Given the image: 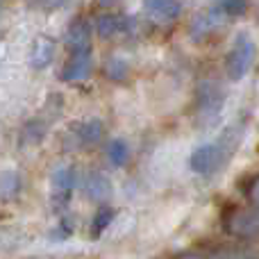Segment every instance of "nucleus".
I'll list each match as a JSON object with an SVG mask.
<instances>
[{"label":"nucleus","mask_w":259,"mask_h":259,"mask_svg":"<svg viewBox=\"0 0 259 259\" xmlns=\"http://www.w3.org/2000/svg\"><path fill=\"white\" fill-rule=\"evenodd\" d=\"M225 105V91L219 82H202L198 89V114L205 123L214 121Z\"/></svg>","instance_id":"20e7f679"},{"label":"nucleus","mask_w":259,"mask_h":259,"mask_svg":"<svg viewBox=\"0 0 259 259\" xmlns=\"http://www.w3.org/2000/svg\"><path fill=\"white\" fill-rule=\"evenodd\" d=\"M255 41L250 39L248 32H239L234 36V44L228 53V77L232 82H239L248 75L255 62Z\"/></svg>","instance_id":"f03ea898"},{"label":"nucleus","mask_w":259,"mask_h":259,"mask_svg":"<svg viewBox=\"0 0 259 259\" xmlns=\"http://www.w3.org/2000/svg\"><path fill=\"white\" fill-rule=\"evenodd\" d=\"M0 9H3V0H0Z\"/></svg>","instance_id":"4be33fe9"},{"label":"nucleus","mask_w":259,"mask_h":259,"mask_svg":"<svg viewBox=\"0 0 259 259\" xmlns=\"http://www.w3.org/2000/svg\"><path fill=\"white\" fill-rule=\"evenodd\" d=\"M68 0H36V5H39L41 9H48V12H55V9L64 7Z\"/></svg>","instance_id":"a211bd4d"},{"label":"nucleus","mask_w":259,"mask_h":259,"mask_svg":"<svg viewBox=\"0 0 259 259\" xmlns=\"http://www.w3.org/2000/svg\"><path fill=\"white\" fill-rule=\"evenodd\" d=\"M0 59H3V53H0Z\"/></svg>","instance_id":"5701e85b"},{"label":"nucleus","mask_w":259,"mask_h":259,"mask_svg":"<svg viewBox=\"0 0 259 259\" xmlns=\"http://www.w3.org/2000/svg\"><path fill=\"white\" fill-rule=\"evenodd\" d=\"M30 137V141L27 143H39L41 137H44V125H39V121H32L30 125L25 127V132H23V141Z\"/></svg>","instance_id":"f3484780"},{"label":"nucleus","mask_w":259,"mask_h":259,"mask_svg":"<svg viewBox=\"0 0 259 259\" xmlns=\"http://www.w3.org/2000/svg\"><path fill=\"white\" fill-rule=\"evenodd\" d=\"M77 182H80V175H77V170L71 164H62L53 170L50 184H53V205L57 209H64L68 205Z\"/></svg>","instance_id":"7ed1b4c3"},{"label":"nucleus","mask_w":259,"mask_h":259,"mask_svg":"<svg viewBox=\"0 0 259 259\" xmlns=\"http://www.w3.org/2000/svg\"><path fill=\"white\" fill-rule=\"evenodd\" d=\"M134 30V18L123 16V14H103L96 21V32L103 39H112L118 34H130Z\"/></svg>","instance_id":"1a4fd4ad"},{"label":"nucleus","mask_w":259,"mask_h":259,"mask_svg":"<svg viewBox=\"0 0 259 259\" xmlns=\"http://www.w3.org/2000/svg\"><path fill=\"white\" fill-rule=\"evenodd\" d=\"M230 230L241 237H255L259 234V214L257 211H239L230 221Z\"/></svg>","instance_id":"f8f14e48"},{"label":"nucleus","mask_w":259,"mask_h":259,"mask_svg":"<svg viewBox=\"0 0 259 259\" xmlns=\"http://www.w3.org/2000/svg\"><path fill=\"white\" fill-rule=\"evenodd\" d=\"M182 259H196V257H191V255H189V257H182Z\"/></svg>","instance_id":"412c9836"},{"label":"nucleus","mask_w":259,"mask_h":259,"mask_svg":"<svg viewBox=\"0 0 259 259\" xmlns=\"http://www.w3.org/2000/svg\"><path fill=\"white\" fill-rule=\"evenodd\" d=\"M98 3H100V5H114L116 0H98Z\"/></svg>","instance_id":"aec40b11"},{"label":"nucleus","mask_w":259,"mask_h":259,"mask_svg":"<svg viewBox=\"0 0 259 259\" xmlns=\"http://www.w3.org/2000/svg\"><path fill=\"white\" fill-rule=\"evenodd\" d=\"M114 209H109V207H103V209L96 214L94 223H91V232H94V237H100V234L105 232V230L109 228V223L114 221Z\"/></svg>","instance_id":"dca6fc26"},{"label":"nucleus","mask_w":259,"mask_h":259,"mask_svg":"<svg viewBox=\"0 0 259 259\" xmlns=\"http://www.w3.org/2000/svg\"><path fill=\"white\" fill-rule=\"evenodd\" d=\"M94 73V53L91 50H80V53H71L68 62L62 68V80L64 82H84Z\"/></svg>","instance_id":"39448f33"},{"label":"nucleus","mask_w":259,"mask_h":259,"mask_svg":"<svg viewBox=\"0 0 259 259\" xmlns=\"http://www.w3.org/2000/svg\"><path fill=\"white\" fill-rule=\"evenodd\" d=\"M103 132H105L103 121H100V118H89V121L77 123L75 130H73V137L77 139L80 146H91V143L100 141Z\"/></svg>","instance_id":"9b49d317"},{"label":"nucleus","mask_w":259,"mask_h":259,"mask_svg":"<svg viewBox=\"0 0 259 259\" xmlns=\"http://www.w3.org/2000/svg\"><path fill=\"white\" fill-rule=\"evenodd\" d=\"M32 3H36V0H32Z\"/></svg>","instance_id":"b1692460"},{"label":"nucleus","mask_w":259,"mask_h":259,"mask_svg":"<svg viewBox=\"0 0 259 259\" xmlns=\"http://www.w3.org/2000/svg\"><path fill=\"white\" fill-rule=\"evenodd\" d=\"M107 157L114 166H125L127 159H130V148L123 139H114L107 148Z\"/></svg>","instance_id":"4468645a"},{"label":"nucleus","mask_w":259,"mask_h":259,"mask_svg":"<svg viewBox=\"0 0 259 259\" xmlns=\"http://www.w3.org/2000/svg\"><path fill=\"white\" fill-rule=\"evenodd\" d=\"M91 23L87 18H73L66 30V48L68 53H80V50H91Z\"/></svg>","instance_id":"0eeeda50"},{"label":"nucleus","mask_w":259,"mask_h":259,"mask_svg":"<svg viewBox=\"0 0 259 259\" xmlns=\"http://www.w3.org/2000/svg\"><path fill=\"white\" fill-rule=\"evenodd\" d=\"M250 196H252V200L259 205V180H255V184L250 187Z\"/></svg>","instance_id":"6ab92c4d"},{"label":"nucleus","mask_w":259,"mask_h":259,"mask_svg":"<svg viewBox=\"0 0 259 259\" xmlns=\"http://www.w3.org/2000/svg\"><path fill=\"white\" fill-rule=\"evenodd\" d=\"M214 7L219 9L225 18H232V16H241V14L246 12L248 3L246 0H216Z\"/></svg>","instance_id":"2eb2a0df"},{"label":"nucleus","mask_w":259,"mask_h":259,"mask_svg":"<svg viewBox=\"0 0 259 259\" xmlns=\"http://www.w3.org/2000/svg\"><path fill=\"white\" fill-rule=\"evenodd\" d=\"M55 59V41L50 36H36L30 50V66L41 71V68L50 66Z\"/></svg>","instance_id":"9d476101"},{"label":"nucleus","mask_w":259,"mask_h":259,"mask_svg":"<svg viewBox=\"0 0 259 259\" xmlns=\"http://www.w3.org/2000/svg\"><path fill=\"white\" fill-rule=\"evenodd\" d=\"M243 137V123H237V125L228 127L214 143H205V146L196 148L191 155V166L193 173L198 175H214L223 168V164L232 157V152L239 148Z\"/></svg>","instance_id":"f257e3e1"},{"label":"nucleus","mask_w":259,"mask_h":259,"mask_svg":"<svg viewBox=\"0 0 259 259\" xmlns=\"http://www.w3.org/2000/svg\"><path fill=\"white\" fill-rule=\"evenodd\" d=\"M77 184H80V189L91 198V200H98V202L109 200L114 193L112 180H109L105 173H100V170H89V173H84Z\"/></svg>","instance_id":"423d86ee"},{"label":"nucleus","mask_w":259,"mask_h":259,"mask_svg":"<svg viewBox=\"0 0 259 259\" xmlns=\"http://www.w3.org/2000/svg\"><path fill=\"white\" fill-rule=\"evenodd\" d=\"M21 191V175L16 170H3L0 173V198H14Z\"/></svg>","instance_id":"ddd939ff"},{"label":"nucleus","mask_w":259,"mask_h":259,"mask_svg":"<svg viewBox=\"0 0 259 259\" xmlns=\"http://www.w3.org/2000/svg\"><path fill=\"white\" fill-rule=\"evenodd\" d=\"M143 12L155 23H173L182 14V0H143Z\"/></svg>","instance_id":"6e6552de"}]
</instances>
